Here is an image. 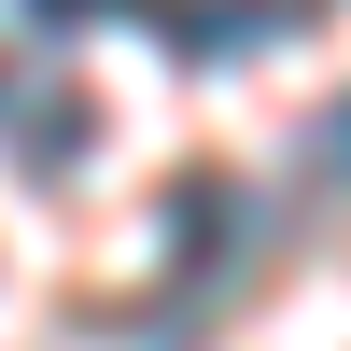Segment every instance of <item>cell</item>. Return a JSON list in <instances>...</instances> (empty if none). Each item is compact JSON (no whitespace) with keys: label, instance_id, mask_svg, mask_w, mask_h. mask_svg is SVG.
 <instances>
[{"label":"cell","instance_id":"1","mask_svg":"<svg viewBox=\"0 0 351 351\" xmlns=\"http://www.w3.org/2000/svg\"><path fill=\"white\" fill-rule=\"evenodd\" d=\"M169 56H225V43H267V28H295V0H239V14H183V0H169Z\"/></svg>","mask_w":351,"mask_h":351},{"label":"cell","instance_id":"2","mask_svg":"<svg viewBox=\"0 0 351 351\" xmlns=\"http://www.w3.org/2000/svg\"><path fill=\"white\" fill-rule=\"evenodd\" d=\"M43 28H84V14H127V0H28Z\"/></svg>","mask_w":351,"mask_h":351},{"label":"cell","instance_id":"3","mask_svg":"<svg viewBox=\"0 0 351 351\" xmlns=\"http://www.w3.org/2000/svg\"><path fill=\"white\" fill-rule=\"evenodd\" d=\"M337 169H351V112H337Z\"/></svg>","mask_w":351,"mask_h":351}]
</instances>
